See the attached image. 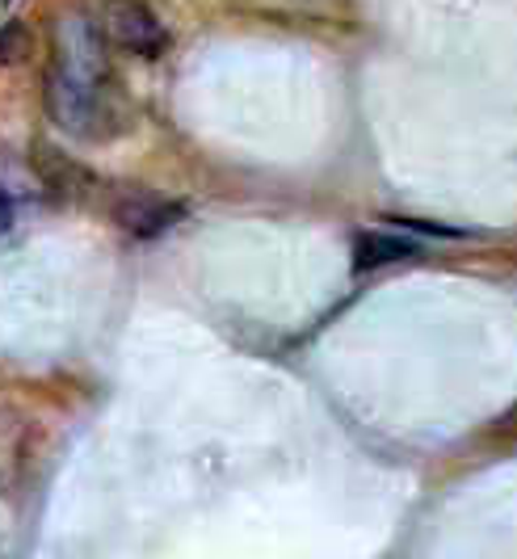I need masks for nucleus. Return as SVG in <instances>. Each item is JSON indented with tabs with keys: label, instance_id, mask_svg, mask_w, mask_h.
Here are the masks:
<instances>
[{
	"label": "nucleus",
	"instance_id": "nucleus-6",
	"mask_svg": "<svg viewBox=\"0 0 517 559\" xmlns=\"http://www.w3.org/2000/svg\"><path fill=\"white\" fill-rule=\"evenodd\" d=\"M29 56V29L26 26H4L0 29V63H17Z\"/></svg>",
	"mask_w": 517,
	"mask_h": 559
},
{
	"label": "nucleus",
	"instance_id": "nucleus-2",
	"mask_svg": "<svg viewBox=\"0 0 517 559\" xmlns=\"http://www.w3.org/2000/svg\"><path fill=\"white\" fill-rule=\"evenodd\" d=\"M59 76L88 88H110V63H106V38L93 26V17L72 9L59 17L56 29V68Z\"/></svg>",
	"mask_w": 517,
	"mask_h": 559
},
{
	"label": "nucleus",
	"instance_id": "nucleus-7",
	"mask_svg": "<svg viewBox=\"0 0 517 559\" xmlns=\"http://www.w3.org/2000/svg\"><path fill=\"white\" fill-rule=\"evenodd\" d=\"M13 227V202H9V194L0 190V236Z\"/></svg>",
	"mask_w": 517,
	"mask_h": 559
},
{
	"label": "nucleus",
	"instance_id": "nucleus-5",
	"mask_svg": "<svg viewBox=\"0 0 517 559\" xmlns=\"http://www.w3.org/2000/svg\"><path fill=\"white\" fill-rule=\"evenodd\" d=\"M417 252L421 249L396 231H358L353 236V270L366 274V270H383V265H400Z\"/></svg>",
	"mask_w": 517,
	"mask_h": 559
},
{
	"label": "nucleus",
	"instance_id": "nucleus-1",
	"mask_svg": "<svg viewBox=\"0 0 517 559\" xmlns=\"http://www.w3.org/2000/svg\"><path fill=\"white\" fill-rule=\"evenodd\" d=\"M47 114L59 131L76 135V140H101L118 127V97L110 88H88L68 76L51 72L47 76Z\"/></svg>",
	"mask_w": 517,
	"mask_h": 559
},
{
	"label": "nucleus",
	"instance_id": "nucleus-8",
	"mask_svg": "<svg viewBox=\"0 0 517 559\" xmlns=\"http://www.w3.org/2000/svg\"><path fill=\"white\" fill-rule=\"evenodd\" d=\"M4 4H9V0H4Z\"/></svg>",
	"mask_w": 517,
	"mask_h": 559
},
{
	"label": "nucleus",
	"instance_id": "nucleus-4",
	"mask_svg": "<svg viewBox=\"0 0 517 559\" xmlns=\"http://www.w3.org/2000/svg\"><path fill=\"white\" fill-rule=\"evenodd\" d=\"M181 215H185V206H181V202H169V198H160V194L118 198V206H115V219L127 227V231H135V236H160V231L177 224Z\"/></svg>",
	"mask_w": 517,
	"mask_h": 559
},
{
	"label": "nucleus",
	"instance_id": "nucleus-3",
	"mask_svg": "<svg viewBox=\"0 0 517 559\" xmlns=\"http://www.w3.org/2000/svg\"><path fill=\"white\" fill-rule=\"evenodd\" d=\"M106 38L122 47V51H131V56H160L165 51V26H160V17L147 9L144 0H110L106 4Z\"/></svg>",
	"mask_w": 517,
	"mask_h": 559
}]
</instances>
